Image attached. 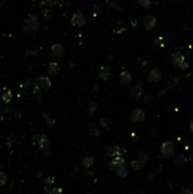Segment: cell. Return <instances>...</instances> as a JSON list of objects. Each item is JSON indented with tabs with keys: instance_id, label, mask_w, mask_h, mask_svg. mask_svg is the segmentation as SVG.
<instances>
[{
	"instance_id": "cell-1",
	"label": "cell",
	"mask_w": 193,
	"mask_h": 194,
	"mask_svg": "<svg viewBox=\"0 0 193 194\" xmlns=\"http://www.w3.org/2000/svg\"><path fill=\"white\" fill-rule=\"evenodd\" d=\"M39 27H40V23L38 21V18L34 15H29L25 21L24 29H25L26 31H33V30L38 29Z\"/></svg>"
},
{
	"instance_id": "cell-2",
	"label": "cell",
	"mask_w": 193,
	"mask_h": 194,
	"mask_svg": "<svg viewBox=\"0 0 193 194\" xmlns=\"http://www.w3.org/2000/svg\"><path fill=\"white\" fill-rule=\"evenodd\" d=\"M71 23H72L73 26L76 27H83L85 25L86 23V18L84 16L83 12H77L72 15V18H71Z\"/></svg>"
},
{
	"instance_id": "cell-3",
	"label": "cell",
	"mask_w": 193,
	"mask_h": 194,
	"mask_svg": "<svg viewBox=\"0 0 193 194\" xmlns=\"http://www.w3.org/2000/svg\"><path fill=\"white\" fill-rule=\"evenodd\" d=\"M174 152V147L173 144L170 141L164 142L161 146V154L165 157H170Z\"/></svg>"
},
{
	"instance_id": "cell-4",
	"label": "cell",
	"mask_w": 193,
	"mask_h": 194,
	"mask_svg": "<svg viewBox=\"0 0 193 194\" xmlns=\"http://www.w3.org/2000/svg\"><path fill=\"white\" fill-rule=\"evenodd\" d=\"M110 168L111 169H113V171H120V169H122L125 168V161L122 157H119V156H117V157L114 158L112 160V162L110 163Z\"/></svg>"
},
{
	"instance_id": "cell-5",
	"label": "cell",
	"mask_w": 193,
	"mask_h": 194,
	"mask_svg": "<svg viewBox=\"0 0 193 194\" xmlns=\"http://www.w3.org/2000/svg\"><path fill=\"white\" fill-rule=\"evenodd\" d=\"M156 24V18L153 15H146L143 19V26L146 29L151 30Z\"/></svg>"
},
{
	"instance_id": "cell-6",
	"label": "cell",
	"mask_w": 193,
	"mask_h": 194,
	"mask_svg": "<svg viewBox=\"0 0 193 194\" xmlns=\"http://www.w3.org/2000/svg\"><path fill=\"white\" fill-rule=\"evenodd\" d=\"M132 120L134 122H140L145 120V112L141 109H135L132 114Z\"/></svg>"
},
{
	"instance_id": "cell-7",
	"label": "cell",
	"mask_w": 193,
	"mask_h": 194,
	"mask_svg": "<svg viewBox=\"0 0 193 194\" xmlns=\"http://www.w3.org/2000/svg\"><path fill=\"white\" fill-rule=\"evenodd\" d=\"M37 84L39 85V87L46 90H48L51 87V81L47 77H40L38 79V81H37Z\"/></svg>"
},
{
	"instance_id": "cell-8",
	"label": "cell",
	"mask_w": 193,
	"mask_h": 194,
	"mask_svg": "<svg viewBox=\"0 0 193 194\" xmlns=\"http://www.w3.org/2000/svg\"><path fill=\"white\" fill-rule=\"evenodd\" d=\"M171 62L174 66H180L181 64L185 62V58L183 56V54L180 52H174L171 56Z\"/></svg>"
},
{
	"instance_id": "cell-9",
	"label": "cell",
	"mask_w": 193,
	"mask_h": 194,
	"mask_svg": "<svg viewBox=\"0 0 193 194\" xmlns=\"http://www.w3.org/2000/svg\"><path fill=\"white\" fill-rule=\"evenodd\" d=\"M51 54L52 56L55 57H62L63 55V46L61 45V44H55L53 45L52 48H51Z\"/></svg>"
},
{
	"instance_id": "cell-10",
	"label": "cell",
	"mask_w": 193,
	"mask_h": 194,
	"mask_svg": "<svg viewBox=\"0 0 193 194\" xmlns=\"http://www.w3.org/2000/svg\"><path fill=\"white\" fill-rule=\"evenodd\" d=\"M161 72L158 68H153L150 73V80L156 83V81H159L161 80Z\"/></svg>"
},
{
	"instance_id": "cell-11",
	"label": "cell",
	"mask_w": 193,
	"mask_h": 194,
	"mask_svg": "<svg viewBox=\"0 0 193 194\" xmlns=\"http://www.w3.org/2000/svg\"><path fill=\"white\" fill-rule=\"evenodd\" d=\"M119 80L121 81V83L129 84L131 83V81H132V76H131L130 73L127 72V71H123V72H121V74H120Z\"/></svg>"
},
{
	"instance_id": "cell-12",
	"label": "cell",
	"mask_w": 193,
	"mask_h": 194,
	"mask_svg": "<svg viewBox=\"0 0 193 194\" xmlns=\"http://www.w3.org/2000/svg\"><path fill=\"white\" fill-rule=\"evenodd\" d=\"M60 66L57 63H51L49 64L48 66V74H50L51 76H55V75L59 72Z\"/></svg>"
},
{
	"instance_id": "cell-13",
	"label": "cell",
	"mask_w": 193,
	"mask_h": 194,
	"mask_svg": "<svg viewBox=\"0 0 193 194\" xmlns=\"http://www.w3.org/2000/svg\"><path fill=\"white\" fill-rule=\"evenodd\" d=\"M108 154L110 155H116V154H120V148L118 146L112 144L109 146L108 148Z\"/></svg>"
},
{
	"instance_id": "cell-14",
	"label": "cell",
	"mask_w": 193,
	"mask_h": 194,
	"mask_svg": "<svg viewBox=\"0 0 193 194\" xmlns=\"http://www.w3.org/2000/svg\"><path fill=\"white\" fill-rule=\"evenodd\" d=\"M38 143L40 145V148H41L42 150H46L49 145V140H48V138L46 137V135H44V137H42L41 138H40Z\"/></svg>"
},
{
	"instance_id": "cell-15",
	"label": "cell",
	"mask_w": 193,
	"mask_h": 194,
	"mask_svg": "<svg viewBox=\"0 0 193 194\" xmlns=\"http://www.w3.org/2000/svg\"><path fill=\"white\" fill-rule=\"evenodd\" d=\"M132 95L133 97H134L135 98H139L142 95V88L140 85H135L134 86V88L132 89Z\"/></svg>"
},
{
	"instance_id": "cell-16",
	"label": "cell",
	"mask_w": 193,
	"mask_h": 194,
	"mask_svg": "<svg viewBox=\"0 0 193 194\" xmlns=\"http://www.w3.org/2000/svg\"><path fill=\"white\" fill-rule=\"evenodd\" d=\"M12 91L10 89H6L4 92H3L2 100H4L5 102H10V101L12 100Z\"/></svg>"
},
{
	"instance_id": "cell-17",
	"label": "cell",
	"mask_w": 193,
	"mask_h": 194,
	"mask_svg": "<svg viewBox=\"0 0 193 194\" xmlns=\"http://www.w3.org/2000/svg\"><path fill=\"white\" fill-rule=\"evenodd\" d=\"M137 158H138V161L143 165L144 163H146L148 161V154L145 152H139L137 154Z\"/></svg>"
},
{
	"instance_id": "cell-18",
	"label": "cell",
	"mask_w": 193,
	"mask_h": 194,
	"mask_svg": "<svg viewBox=\"0 0 193 194\" xmlns=\"http://www.w3.org/2000/svg\"><path fill=\"white\" fill-rule=\"evenodd\" d=\"M110 74H111L110 67H109V66H107V67H104V68H103L102 70H101V72H100V76L101 78H102V79L107 80L108 78H109Z\"/></svg>"
},
{
	"instance_id": "cell-19",
	"label": "cell",
	"mask_w": 193,
	"mask_h": 194,
	"mask_svg": "<svg viewBox=\"0 0 193 194\" xmlns=\"http://www.w3.org/2000/svg\"><path fill=\"white\" fill-rule=\"evenodd\" d=\"M93 163H94V158L92 156H87V157H85L83 160V166L85 167V168H89V167L93 165Z\"/></svg>"
},
{
	"instance_id": "cell-20",
	"label": "cell",
	"mask_w": 193,
	"mask_h": 194,
	"mask_svg": "<svg viewBox=\"0 0 193 194\" xmlns=\"http://www.w3.org/2000/svg\"><path fill=\"white\" fill-rule=\"evenodd\" d=\"M60 0H42L41 5L44 6H55L56 4H58Z\"/></svg>"
},
{
	"instance_id": "cell-21",
	"label": "cell",
	"mask_w": 193,
	"mask_h": 194,
	"mask_svg": "<svg viewBox=\"0 0 193 194\" xmlns=\"http://www.w3.org/2000/svg\"><path fill=\"white\" fill-rule=\"evenodd\" d=\"M138 3H139L140 6H142L145 9L150 8L151 6V0H138Z\"/></svg>"
},
{
	"instance_id": "cell-22",
	"label": "cell",
	"mask_w": 193,
	"mask_h": 194,
	"mask_svg": "<svg viewBox=\"0 0 193 194\" xmlns=\"http://www.w3.org/2000/svg\"><path fill=\"white\" fill-rule=\"evenodd\" d=\"M185 162V155H183V154H181V155H179L178 157H177V159L175 160V163L177 165H182V164H184V163Z\"/></svg>"
},
{
	"instance_id": "cell-23",
	"label": "cell",
	"mask_w": 193,
	"mask_h": 194,
	"mask_svg": "<svg viewBox=\"0 0 193 194\" xmlns=\"http://www.w3.org/2000/svg\"><path fill=\"white\" fill-rule=\"evenodd\" d=\"M7 181V176L3 171H0V186H4Z\"/></svg>"
},
{
	"instance_id": "cell-24",
	"label": "cell",
	"mask_w": 193,
	"mask_h": 194,
	"mask_svg": "<svg viewBox=\"0 0 193 194\" xmlns=\"http://www.w3.org/2000/svg\"><path fill=\"white\" fill-rule=\"evenodd\" d=\"M63 190L62 189L60 188H55V189H49L47 194H62Z\"/></svg>"
},
{
	"instance_id": "cell-25",
	"label": "cell",
	"mask_w": 193,
	"mask_h": 194,
	"mask_svg": "<svg viewBox=\"0 0 193 194\" xmlns=\"http://www.w3.org/2000/svg\"><path fill=\"white\" fill-rule=\"evenodd\" d=\"M132 166H133V168L134 169H140L141 168H142V164L141 163L138 161V160H136V161H133L132 162Z\"/></svg>"
},
{
	"instance_id": "cell-26",
	"label": "cell",
	"mask_w": 193,
	"mask_h": 194,
	"mask_svg": "<svg viewBox=\"0 0 193 194\" xmlns=\"http://www.w3.org/2000/svg\"><path fill=\"white\" fill-rule=\"evenodd\" d=\"M179 81H180V78H176V79H174L173 81H171L170 83V84H168V88H173L176 85V84L178 83Z\"/></svg>"
},
{
	"instance_id": "cell-27",
	"label": "cell",
	"mask_w": 193,
	"mask_h": 194,
	"mask_svg": "<svg viewBox=\"0 0 193 194\" xmlns=\"http://www.w3.org/2000/svg\"><path fill=\"white\" fill-rule=\"evenodd\" d=\"M117 173H118V175H120L121 177H125V176L127 175L128 171H127L126 168H124V169H120V171H118Z\"/></svg>"
},
{
	"instance_id": "cell-28",
	"label": "cell",
	"mask_w": 193,
	"mask_h": 194,
	"mask_svg": "<svg viewBox=\"0 0 193 194\" xmlns=\"http://www.w3.org/2000/svg\"><path fill=\"white\" fill-rule=\"evenodd\" d=\"M97 104L95 103V102H91L90 103V105H89V111L91 112V113H94L95 112V110L97 109Z\"/></svg>"
},
{
	"instance_id": "cell-29",
	"label": "cell",
	"mask_w": 193,
	"mask_h": 194,
	"mask_svg": "<svg viewBox=\"0 0 193 194\" xmlns=\"http://www.w3.org/2000/svg\"><path fill=\"white\" fill-rule=\"evenodd\" d=\"M44 182L47 185H50V184H53L54 183V177H48V178H46L44 180Z\"/></svg>"
},
{
	"instance_id": "cell-30",
	"label": "cell",
	"mask_w": 193,
	"mask_h": 194,
	"mask_svg": "<svg viewBox=\"0 0 193 194\" xmlns=\"http://www.w3.org/2000/svg\"><path fill=\"white\" fill-rule=\"evenodd\" d=\"M180 194H192V191L189 189H184Z\"/></svg>"
},
{
	"instance_id": "cell-31",
	"label": "cell",
	"mask_w": 193,
	"mask_h": 194,
	"mask_svg": "<svg viewBox=\"0 0 193 194\" xmlns=\"http://www.w3.org/2000/svg\"><path fill=\"white\" fill-rule=\"evenodd\" d=\"M161 41H162V38H161V37H158V38H156V39L154 40V42H153V45H154V46H158V45H161V44H160V42H161Z\"/></svg>"
},
{
	"instance_id": "cell-32",
	"label": "cell",
	"mask_w": 193,
	"mask_h": 194,
	"mask_svg": "<svg viewBox=\"0 0 193 194\" xmlns=\"http://www.w3.org/2000/svg\"><path fill=\"white\" fill-rule=\"evenodd\" d=\"M180 67H182V69H185V68H187V67H188V64L184 62V63H183V64H181V66H180Z\"/></svg>"
},
{
	"instance_id": "cell-33",
	"label": "cell",
	"mask_w": 193,
	"mask_h": 194,
	"mask_svg": "<svg viewBox=\"0 0 193 194\" xmlns=\"http://www.w3.org/2000/svg\"><path fill=\"white\" fill-rule=\"evenodd\" d=\"M189 127H190V131L193 133V118L190 120V124H189Z\"/></svg>"
}]
</instances>
